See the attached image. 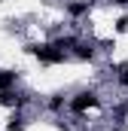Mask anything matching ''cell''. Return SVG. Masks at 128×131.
<instances>
[{"instance_id":"8992f818","label":"cell","mask_w":128,"mask_h":131,"mask_svg":"<svg viewBox=\"0 0 128 131\" xmlns=\"http://www.w3.org/2000/svg\"><path fill=\"white\" fill-rule=\"evenodd\" d=\"M67 12L76 18V15H86L89 12V0H76V3H67Z\"/></svg>"},{"instance_id":"3957f363","label":"cell","mask_w":128,"mask_h":131,"mask_svg":"<svg viewBox=\"0 0 128 131\" xmlns=\"http://www.w3.org/2000/svg\"><path fill=\"white\" fill-rule=\"evenodd\" d=\"M0 104H3V107H25V98L15 95L12 89H6V92H0Z\"/></svg>"},{"instance_id":"6da1fadb","label":"cell","mask_w":128,"mask_h":131,"mask_svg":"<svg viewBox=\"0 0 128 131\" xmlns=\"http://www.w3.org/2000/svg\"><path fill=\"white\" fill-rule=\"evenodd\" d=\"M34 58H40L43 64H61L64 61V52L55 46V43H37V46H31L28 49Z\"/></svg>"},{"instance_id":"277c9868","label":"cell","mask_w":128,"mask_h":131,"mask_svg":"<svg viewBox=\"0 0 128 131\" xmlns=\"http://www.w3.org/2000/svg\"><path fill=\"white\" fill-rule=\"evenodd\" d=\"M73 55L82 58V61H95V49H92L89 43H79V40L73 43Z\"/></svg>"},{"instance_id":"7a4b0ae2","label":"cell","mask_w":128,"mask_h":131,"mask_svg":"<svg viewBox=\"0 0 128 131\" xmlns=\"http://www.w3.org/2000/svg\"><path fill=\"white\" fill-rule=\"evenodd\" d=\"M98 104H101V101H98L95 92H79V95H73V98H70V104H67V107H70L76 116H82L86 110H92V107H98Z\"/></svg>"},{"instance_id":"30bf717a","label":"cell","mask_w":128,"mask_h":131,"mask_svg":"<svg viewBox=\"0 0 128 131\" xmlns=\"http://www.w3.org/2000/svg\"><path fill=\"white\" fill-rule=\"evenodd\" d=\"M116 31H119V34L128 31V18H119V21H116Z\"/></svg>"},{"instance_id":"8fae6325","label":"cell","mask_w":128,"mask_h":131,"mask_svg":"<svg viewBox=\"0 0 128 131\" xmlns=\"http://www.w3.org/2000/svg\"><path fill=\"white\" fill-rule=\"evenodd\" d=\"M113 3H116V6H128V0H113Z\"/></svg>"},{"instance_id":"5b68a950","label":"cell","mask_w":128,"mask_h":131,"mask_svg":"<svg viewBox=\"0 0 128 131\" xmlns=\"http://www.w3.org/2000/svg\"><path fill=\"white\" fill-rule=\"evenodd\" d=\"M15 70H0V92H6V89H12L15 85Z\"/></svg>"},{"instance_id":"52a82bcc","label":"cell","mask_w":128,"mask_h":131,"mask_svg":"<svg viewBox=\"0 0 128 131\" xmlns=\"http://www.w3.org/2000/svg\"><path fill=\"white\" fill-rule=\"evenodd\" d=\"M6 128H9V131H25V116H18V113H15V116L9 119V125H6Z\"/></svg>"},{"instance_id":"ba28073f","label":"cell","mask_w":128,"mask_h":131,"mask_svg":"<svg viewBox=\"0 0 128 131\" xmlns=\"http://www.w3.org/2000/svg\"><path fill=\"white\" fill-rule=\"evenodd\" d=\"M61 107H64V95H52V98H49V110H52V113H58Z\"/></svg>"},{"instance_id":"9c48e42d","label":"cell","mask_w":128,"mask_h":131,"mask_svg":"<svg viewBox=\"0 0 128 131\" xmlns=\"http://www.w3.org/2000/svg\"><path fill=\"white\" fill-rule=\"evenodd\" d=\"M119 82H122V85H128V64L119 67Z\"/></svg>"}]
</instances>
